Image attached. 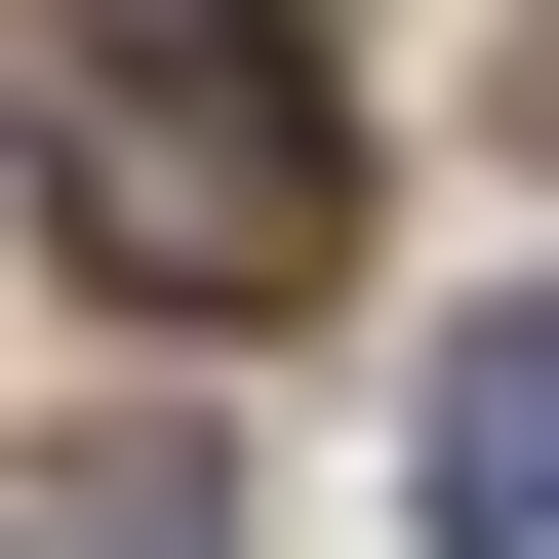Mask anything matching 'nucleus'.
Returning <instances> with one entry per match:
<instances>
[{"mask_svg": "<svg viewBox=\"0 0 559 559\" xmlns=\"http://www.w3.org/2000/svg\"><path fill=\"white\" fill-rule=\"evenodd\" d=\"M440 520H479V559L559 520V360H520V320H440Z\"/></svg>", "mask_w": 559, "mask_h": 559, "instance_id": "2", "label": "nucleus"}, {"mask_svg": "<svg viewBox=\"0 0 559 559\" xmlns=\"http://www.w3.org/2000/svg\"><path fill=\"white\" fill-rule=\"evenodd\" d=\"M40 200H81L120 320H320L360 120H320V40H280V0H40Z\"/></svg>", "mask_w": 559, "mask_h": 559, "instance_id": "1", "label": "nucleus"}]
</instances>
